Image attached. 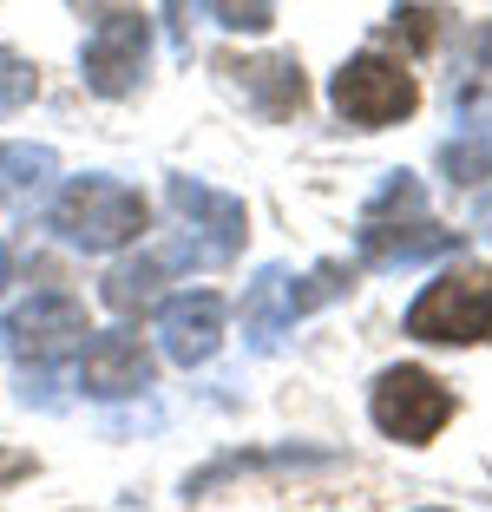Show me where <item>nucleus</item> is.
Listing matches in <instances>:
<instances>
[{"label": "nucleus", "mask_w": 492, "mask_h": 512, "mask_svg": "<svg viewBox=\"0 0 492 512\" xmlns=\"http://www.w3.org/2000/svg\"><path fill=\"white\" fill-rule=\"evenodd\" d=\"M361 263H374V270H394V263H427V256H447L460 250V230H440L420 217V178L414 171H394L388 184H381V197H374L368 211H361Z\"/></svg>", "instance_id": "f257e3e1"}, {"label": "nucleus", "mask_w": 492, "mask_h": 512, "mask_svg": "<svg viewBox=\"0 0 492 512\" xmlns=\"http://www.w3.org/2000/svg\"><path fill=\"white\" fill-rule=\"evenodd\" d=\"M407 335L414 342H447V348L492 342V270L466 263V270L433 276L407 309Z\"/></svg>", "instance_id": "f03ea898"}, {"label": "nucleus", "mask_w": 492, "mask_h": 512, "mask_svg": "<svg viewBox=\"0 0 492 512\" xmlns=\"http://www.w3.org/2000/svg\"><path fill=\"white\" fill-rule=\"evenodd\" d=\"M145 197L119 178H73L53 204V230L79 250H125L145 237Z\"/></svg>", "instance_id": "7ed1b4c3"}, {"label": "nucleus", "mask_w": 492, "mask_h": 512, "mask_svg": "<svg viewBox=\"0 0 492 512\" xmlns=\"http://www.w3.org/2000/svg\"><path fill=\"white\" fill-rule=\"evenodd\" d=\"M328 99H335V112H342L348 125L381 132V125H401L407 112L420 106V86H414V73H407L401 60H388V53H355L342 73L328 79Z\"/></svg>", "instance_id": "20e7f679"}, {"label": "nucleus", "mask_w": 492, "mask_h": 512, "mask_svg": "<svg viewBox=\"0 0 492 512\" xmlns=\"http://www.w3.org/2000/svg\"><path fill=\"white\" fill-rule=\"evenodd\" d=\"M453 407L460 401H453L427 368H388V375L374 381V394H368L374 427H381L388 440H401V447H427V440L453 421Z\"/></svg>", "instance_id": "39448f33"}, {"label": "nucleus", "mask_w": 492, "mask_h": 512, "mask_svg": "<svg viewBox=\"0 0 492 512\" xmlns=\"http://www.w3.org/2000/svg\"><path fill=\"white\" fill-rule=\"evenodd\" d=\"M145 60H151V20L145 14H105L99 27H92L86 40V86L99 92V99H125V92H138V79H145Z\"/></svg>", "instance_id": "423d86ee"}, {"label": "nucleus", "mask_w": 492, "mask_h": 512, "mask_svg": "<svg viewBox=\"0 0 492 512\" xmlns=\"http://www.w3.org/2000/svg\"><path fill=\"white\" fill-rule=\"evenodd\" d=\"M73 342H86V309L73 296H33L14 322H7V348L27 368H53Z\"/></svg>", "instance_id": "0eeeda50"}, {"label": "nucleus", "mask_w": 492, "mask_h": 512, "mask_svg": "<svg viewBox=\"0 0 492 512\" xmlns=\"http://www.w3.org/2000/svg\"><path fill=\"white\" fill-rule=\"evenodd\" d=\"M151 375H158V362H151L145 335H132V329L92 335L86 362H79V388H86L92 401H125V394L151 388Z\"/></svg>", "instance_id": "6e6552de"}, {"label": "nucleus", "mask_w": 492, "mask_h": 512, "mask_svg": "<svg viewBox=\"0 0 492 512\" xmlns=\"http://www.w3.org/2000/svg\"><path fill=\"white\" fill-rule=\"evenodd\" d=\"M224 296L217 289H184V296H171L158 309V335H164V355L178 368H197L217 355V342H224Z\"/></svg>", "instance_id": "1a4fd4ad"}, {"label": "nucleus", "mask_w": 492, "mask_h": 512, "mask_svg": "<svg viewBox=\"0 0 492 512\" xmlns=\"http://www.w3.org/2000/svg\"><path fill=\"white\" fill-rule=\"evenodd\" d=\"M217 73H230V86H237L263 119H296V112L309 106V79H302L296 53H263V60H237V53H224Z\"/></svg>", "instance_id": "9d476101"}, {"label": "nucleus", "mask_w": 492, "mask_h": 512, "mask_svg": "<svg viewBox=\"0 0 492 512\" xmlns=\"http://www.w3.org/2000/svg\"><path fill=\"white\" fill-rule=\"evenodd\" d=\"M171 204L191 230H210V256H237L250 237V211H243L230 191H210L197 178H171Z\"/></svg>", "instance_id": "9b49d317"}, {"label": "nucleus", "mask_w": 492, "mask_h": 512, "mask_svg": "<svg viewBox=\"0 0 492 512\" xmlns=\"http://www.w3.org/2000/svg\"><path fill=\"white\" fill-rule=\"evenodd\" d=\"M440 171L453 184H486L492 178V92L460 99V132L440 145Z\"/></svg>", "instance_id": "f8f14e48"}, {"label": "nucleus", "mask_w": 492, "mask_h": 512, "mask_svg": "<svg viewBox=\"0 0 492 512\" xmlns=\"http://www.w3.org/2000/svg\"><path fill=\"white\" fill-rule=\"evenodd\" d=\"M289 322H296L289 316V270L269 263V270L250 283V296H243V329L256 335V348H276V335H283Z\"/></svg>", "instance_id": "ddd939ff"}, {"label": "nucleus", "mask_w": 492, "mask_h": 512, "mask_svg": "<svg viewBox=\"0 0 492 512\" xmlns=\"http://www.w3.org/2000/svg\"><path fill=\"white\" fill-rule=\"evenodd\" d=\"M164 270H171V256H138V263H119V270L105 276V309H119V316H145L151 302H158Z\"/></svg>", "instance_id": "4468645a"}, {"label": "nucleus", "mask_w": 492, "mask_h": 512, "mask_svg": "<svg viewBox=\"0 0 492 512\" xmlns=\"http://www.w3.org/2000/svg\"><path fill=\"white\" fill-rule=\"evenodd\" d=\"M348 289H355V270H348V263H322V270H309L302 283L289 276V316H309V309L348 296Z\"/></svg>", "instance_id": "2eb2a0df"}, {"label": "nucleus", "mask_w": 492, "mask_h": 512, "mask_svg": "<svg viewBox=\"0 0 492 512\" xmlns=\"http://www.w3.org/2000/svg\"><path fill=\"white\" fill-rule=\"evenodd\" d=\"M388 40H401L407 53H427V46L440 40V7H420V0L394 7V20H388Z\"/></svg>", "instance_id": "dca6fc26"}, {"label": "nucleus", "mask_w": 492, "mask_h": 512, "mask_svg": "<svg viewBox=\"0 0 492 512\" xmlns=\"http://www.w3.org/2000/svg\"><path fill=\"white\" fill-rule=\"evenodd\" d=\"M210 14L230 33H269L276 27V0H210Z\"/></svg>", "instance_id": "f3484780"}, {"label": "nucleus", "mask_w": 492, "mask_h": 512, "mask_svg": "<svg viewBox=\"0 0 492 512\" xmlns=\"http://www.w3.org/2000/svg\"><path fill=\"white\" fill-rule=\"evenodd\" d=\"M33 92H40V73L20 53H0V106H27Z\"/></svg>", "instance_id": "a211bd4d"}, {"label": "nucleus", "mask_w": 492, "mask_h": 512, "mask_svg": "<svg viewBox=\"0 0 492 512\" xmlns=\"http://www.w3.org/2000/svg\"><path fill=\"white\" fill-rule=\"evenodd\" d=\"M33 473H40V460H33V453H20V447H0V493H7L14 480H33Z\"/></svg>", "instance_id": "6ab92c4d"}, {"label": "nucleus", "mask_w": 492, "mask_h": 512, "mask_svg": "<svg viewBox=\"0 0 492 512\" xmlns=\"http://www.w3.org/2000/svg\"><path fill=\"white\" fill-rule=\"evenodd\" d=\"M164 14H171V40H178V53H191V0H164Z\"/></svg>", "instance_id": "aec40b11"}, {"label": "nucleus", "mask_w": 492, "mask_h": 512, "mask_svg": "<svg viewBox=\"0 0 492 512\" xmlns=\"http://www.w3.org/2000/svg\"><path fill=\"white\" fill-rule=\"evenodd\" d=\"M0 283H7V250H0Z\"/></svg>", "instance_id": "412c9836"}]
</instances>
